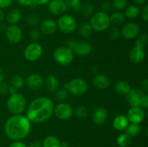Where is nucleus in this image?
<instances>
[{"label":"nucleus","instance_id":"nucleus-1","mask_svg":"<svg viewBox=\"0 0 148 147\" xmlns=\"http://www.w3.org/2000/svg\"><path fill=\"white\" fill-rule=\"evenodd\" d=\"M53 110V102L49 98L40 97L30 102L26 111V117L30 122H43L52 116Z\"/></svg>","mask_w":148,"mask_h":147},{"label":"nucleus","instance_id":"nucleus-2","mask_svg":"<svg viewBox=\"0 0 148 147\" xmlns=\"http://www.w3.org/2000/svg\"><path fill=\"white\" fill-rule=\"evenodd\" d=\"M31 125L26 116L14 115L7 120L4 125V132L10 139L21 141L30 133Z\"/></svg>","mask_w":148,"mask_h":147},{"label":"nucleus","instance_id":"nucleus-3","mask_svg":"<svg viewBox=\"0 0 148 147\" xmlns=\"http://www.w3.org/2000/svg\"><path fill=\"white\" fill-rule=\"evenodd\" d=\"M8 110L14 115H20L26 108V99L23 95L16 93L11 95L7 102Z\"/></svg>","mask_w":148,"mask_h":147},{"label":"nucleus","instance_id":"nucleus-4","mask_svg":"<svg viewBox=\"0 0 148 147\" xmlns=\"http://www.w3.org/2000/svg\"><path fill=\"white\" fill-rule=\"evenodd\" d=\"M90 24L92 30L98 32L105 31L111 25L109 15L104 12H98L92 16Z\"/></svg>","mask_w":148,"mask_h":147},{"label":"nucleus","instance_id":"nucleus-5","mask_svg":"<svg viewBox=\"0 0 148 147\" xmlns=\"http://www.w3.org/2000/svg\"><path fill=\"white\" fill-rule=\"evenodd\" d=\"M53 58L55 61L62 66L69 65L74 59L73 53L67 47H59L53 51Z\"/></svg>","mask_w":148,"mask_h":147},{"label":"nucleus","instance_id":"nucleus-6","mask_svg":"<svg viewBox=\"0 0 148 147\" xmlns=\"http://www.w3.org/2000/svg\"><path fill=\"white\" fill-rule=\"evenodd\" d=\"M64 88L75 96H79L88 90V84L84 79L80 78L72 79L69 83L64 84Z\"/></svg>","mask_w":148,"mask_h":147},{"label":"nucleus","instance_id":"nucleus-7","mask_svg":"<svg viewBox=\"0 0 148 147\" xmlns=\"http://www.w3.org/2000/svg\"><path fill=\"white\" fill-rule=\"evenodd\" d=\"M67 48H69L73 53L79 56H85L92 52V48L90 43L87 41H76L69 40L67 42Z\"/></svg>","mask_w":148,"mask_h":147},{"label":"nucleus","instance_id":"nucleus-8","mask_svg":"<svg viewBox=\"0 0 148 147\" xmlns=\"http://www.w3.org/2000/svg\"><path fill=\"white\" fill-rule=\"evenodd\" d=\"M57 27L64 33L70 34L77 28V22L73 17L68 14H62L58 20Z\"/></svg>","mask_w":148,"mask_h":147},{"label":"nucleus","instance_id":"nucleus-9","mask_svg":"<svg viewBox=\"0 0 148 147\" xmlns=\"http://www.w3.org/2000/svg\"><path fill=\"white\" fill-rule=\"evenodd\" d=\"M43 54V48L37 42L30 43L25 48L24 51V56L29 61H36L41 57Z\"/></svg>","mask_w":148,"mask_h":147},{"label":"nucleus","instance_id":"nucleus-10","mask_svg":"<svg viewBox=\"0 0 148 147\" xmlns=\"http://www.w3.org/2000/svg\"><path fill=\"white\" fill-rule=\"evenodd\" d=\"M7 40L11 43H18L23 37L21 28L17 24H10L5 30Z\"/></svg>","mask_w":148,"mask_h":147},{"label":"nucleus","instance_id":"nucleus-11","mask_svg":"<svg viewBox=\"0 0 148 147\" xmlns=\"http://www.w3.org/2000/svg\"><path fill=\"white\" fill-rule=\"evenodd\" d=\"M145 92L140 89H131L127 95V101L129 105L132 107H140V102L143 97L145 95Z\"/></svg>","mask_w":148,"mask_h":147},{"label":"nucleus","instance_id":"nucleus-12","mask_svg":"<svg viewBox=\"0 0 148 147\" xmlns=\"http://www.w3.org/2000/svg\"><path fill=\"white\" fill-rule=\"evenodd\" d=\"M53 112L56 118L60 120H67L70 118L73 113L72 108L66 103H59L56 105L53 110Z\"/></svg>","mask_w":148,"mask_h":147},{"label":"nucleus","instance_id":"nucleus-13","mask_svg":"<svg viewBox=\"0 0 148 147\" xmlns=\"http://www.w3.org/2000/svg\"><path fill=\"white\" fill-rule=\"evenodd\" d=\"M48 10L51 14L56 16L62 15L67 10L64 0H51L49 2Z\"/></svg>","mask_w":148,"mask_h":147},{"label":"nucleus","instance_id":"nucleus-14","mask_svg":"<svg viewBox=\"0 0 148 147\" xmlns=\"http://www.w3.org/2000/svg\"><path fill=\"white\" fill-rule=\"evenodd\" d=\"M127 118L132 123H141L145 118L144 110L140 107H132L128 111Z\"/></svg>","mask_w":148,"mask_h":147},{"label":"nucleus","instance_id":"nucleus-15","mask_svg":"<svg viewBox=\"0 0 148 147\" xmlns=\"http://www.w3.org/2000/svg\"><path fill=\"white\" fill-rule=\"evenodd\" d=\"M140 33V27L134 22H129L123 27L121 35L126 39H134L138 36Z\"/></svg>","mask_w":148,"mask_h":147},{"label":"nucleus","instance_id":"nucleus-16","mask_svg":"<svg viewBox=\"0 0 148 147\" xmlns=\"http://www.w3.org/2000/svg\"><path fill=\"white\" fill-rule=\"evenodd\" d=\"M26 84L29 89L32 90H38L43 84V79L40 75L37 74H32L27 76Z\"/></svg>","mask_w":148,"mask_h":147},{"label":"nucleus","instance_id":"nucleus-17","mask_svg":"<svg viewBox=\"0 0 148 147\" xmlns=\"http://www.w3.org/2000/svg\"><path fill=\"white\" fill-rule=\"evenodd\" d=\"M129 58L134 63H140L143 62L145 59V52L144 48L134 46L130 50L129 53Z\"/></svg>","mask_w":148,"mask_h":147},{"label":"nucleus","instance_id":"nucleus-18","mask_svg":"<svg viewBox=\"0 0 148 147\" xmlns=\"http://www.w3.org/2000/svg\"><path fill=\"white\" fill-rule=\"evenodd\" d=\"M108 118L107 110L103 107H98L94 110L92 112V120L96 125H101L106 121Z\"/></svg>","mask_w":148,"mask_h":147},{"label":"nucleus","instance_id":"nucleus-19","mask_svg":"<svg viewBox=\"0 0 148 147\" xmlns=\"http://www.w3.org/2000/svg\"><path fill=\"white\" fill-rule=\"evenodd\" d=\"M57 29V24L56 21L52 19H46L40 24V30L46 35L53 34Z\"/></svg>","mask_w":148,"mask_h":147},{"label":"nucleus","instance_id":"nucleus-20","mask_svg":"<svg viewBox=\"0 0 148 147\" xmlns=\"http://www.w3.org/2000/svg\"><path fill=\"white\" fill-rule=\"evenodd\" d=\"M129 124L130 121L127 117L124 115H117L113 121V127L119 131H123L126 130Z\"/></svg>","mask_w":148,"mask_h":147},{"label":"nucleus","instance_id":"nucleus-21","mask_svg":"<svg viewBox=\"0 0 148 147\" xmlns=\"http://www.w3.org/2000/svg\"><path fill=\"white\" fill-rule=\"evenodd\" d=\"M45 86L47 90L50 92H54L58 90L59 82L57 77L53 74H50L45 79Z\"/></svg>","mask_w":148,"mask_h":147},{"label":"nucleus","instance_id":"nucleus-22","mask_svg":"<svg viewBox=\"0 0 148 147\" xmlns=\"http://www.w3.org/2000/svg\"><path fill=\"white\" fill-rule=\"evenodd\" d=\"M95 86L98 89H106L110 84V80L106 76L103 74H96L92 79Z\"/></svg>","mask_w":148,"mask_h":147},{"label":"nucleus","instance_id":"nucleus-23","mask_svg":"<svg viewBox=\"0 0 148 147\" xmlns=\"http://www.w3.org/2000/svg\"><path fill=\"white\" fill-rule=\"evenodd\" d=\"M21 12L18 9H12L6 15V20L10 24H16L21 20Z\"/></svg>","mask_w":148,"mask_h":147},{"label":"nucleus","instance_id":"nucleus-24","mask_svg":"<svg viewBox=\"0 0 148 147\" xmlns=\"http://www.w3.org/2000/svg\"><path fill=\"white\" fill-rule=\"evenodd\" d=\"M131 85L125 81H119L116 83L115 86H114V89H115L116 92L121 95H127L131 90Z\"/></svg>","mask_w":148,"mask_h":147},{"label":"nucleus","instance_id":"nucleus-25","mask_svg":"<svg viewBox=\"0 0 148 147\" xmlns=\"http://www.w3.org/2000/svg\"><path fill=\"white\" fill-rule=\"evenodd\" d=\"M109 18L111 24L119 25V24H122L125 20V15L122 12H116L113 13L111 16H109Z\"/></svg>","mask_w":148,"mask_h":147},{"label":"nucleus","instance_id":"nucleus-26","mask_svg":"<svg viewBox=\"0 0 148 147\" xmlns=\"http://www.w3.org/2000/svg\"><path fill=\"white\" fill-rule=\"evenodd\" d=\"M140 13V8L137 5H130L127 7L124 15L129 19H135Z\"/></svg>","mask_w":148,"mask_h":147},{"label":"nucleus","instance_id":"nucleus-27","mask_svg":"<svg viewBox=\"0 0 148 147\" xmlns=\"http://www.w3.org/2000/svg\"><path fill=\"white\" fill-rule=\"evenodd\" d=\"M42 147H61V142L54 136H48L43 141Z\"/></svg>","mask_w":148,"mask_h":147},{"label":"nucleus","instance_id":"nucleus-28","mask_svg":"<svg viewBox=\"0 0 148 147\" xmlns=\"http://www.w3.org/2000/svg\"><path fill=\"white\" fill-rule=\"evenodd\" d=\"M92 28L88 22H83L79 27V33L82 37H88L92 34Z\"/></svg>","mask_w":148,"mask_h":147},{"label":"nucleus","instance_id":"nucleus-29","mask_svg":"<svg viewBox=\"0 0 148 147\" xmlns=\"http://www.w3.org/2000/svg\"><path fill=\"white\" fill-rule=\"evenodd\" d=\"M127 133H126L130 137H135L140 134L141 131V128L139 125V124L136 123H131L129 124L127 128H126Z\"/></svg>","mask_w":148,"mask_h":147},{"label":"nucleus","instance_id":"nucleus-30","mask_svg":"<svg viewBox=\"0 0 148 147\" xmlns=\"http://www.w3.org/2000/svg\"><path fill=\"white\" fill-rule=\"evenodd\" d=\"M116 142L120 147H127L131 144V137L127 133H121L117 137Z\"/></svg>","mask_w":148,"mask_h":147},{"label":"nucleus","instance_id":"nucleus-31","mask_svg":"<svg viewBox=\"0 0 148 147\" xmlns=\"http://www.w3.org/2000/svg\"><path fill=\"white\" fill-rule=\"evenodd\" d=\"M11 84L12 86L15 87L16 89H20V88L23 87L25 84V82L23 78L20 75L16 74L12 77L11 79Z\"/></svg>","mask_w":148,"mask_h":147},{"label":"nucleus","instance_id":"nucleus-32","mask_svg":"<svg viewBox=\"0 0 148 147\" xmlns=\"http://www.w3.org/2000/svg\"><path fill=\"white\" fill-rule=\"evenodd\" d=\"M93 10V6L90 3H85L83 4H81L79 12L83 16L88 17V16H90L92 14Z\"/></svg>","mask_w":148,"mask_h":147},{"label":"nucleus","instance_id":"nucleus-33","mask_svg":"<svg viewBox=\"0 0 148 147\" xmlns=\"http://www.w3.org/2000/svg\"><path fill=\"white\" fill-rule=\"evenodd\" d=\"M56 95H55V98L59 102H64L66 99H67L68 96H69V93L68 91L66 89L63 88V89H59V90L56 91Z\"/></svg>","mask_w":148,"mask_h":147},{"label":"nucleus","instance_id":"nucleus-34","mask_svg":"<svg viewBox=\"0 0 148 147\" xmlns=\"http://www.w3.org/2000/svg\"><path fill=\"white\" fill-rule=\"evenodd\" d=\"M147 35L146 34V33H141V34L138 36L137 40H136L135 46L142 48H144V47L145 46L146 43H147Z\"/></svg>","mask_w":148,"mask_h":147},{"label":"nucleus","instance_id":"nucleus-35","mask_svg":"<svg viewBox=\"0 0 148 147\" xmlns=\"http://www.w3.org/2000/svg\"><path fill=\"white\" fill-rule=\"evenodd\" d=\"M112 7L118 10H122L127 7L128 4V0H113Z\"/></svg>","mask_w":148,"mask_h":147},{"label":"nucleus","instance_id":"nucleus-36","mask_svg":"<svg viewBox=\"0 0 148 147\" xmlns=\"http://www.w3.org/2000/svg\"><path fill=\"white\" fill-rule=\"evenodd\" d=\"M75 114L77 118H85L88 116V111L87 108L84 106H79L76 108L75 110Z\"/></svg>","mask_w":148,"mask_h":147},{"label":"nucleus","instance_id":"nucleus-37","mask_svg":"<svg viewBox=\"0 0 148 147\" xmlns=\"http://www.w3.org/2000/svg\"><path fill=\"white\" fill-rule=\"evenodd\" d=\"M40 21V18H39L38 16L36 14H29L27 17V22L29 24L33 26L37 25L39 23Z\"/></svg>","mask_w":148,"mask_h":147},{"label":"nucleus","instance_id":"nucleus-38","mask_svg":"<svg viewBox=\"0 0 148 147\" xmlns=\"http://www.w3.org/2000/svg\"><path fill=\"white\" fill-rule=\"evenodd\" d=\"M109 35L112 40H116L120 36V30L118 27H113L111 29L109 33Z\"/></svg>","mask_w":148,"mask_h":147},{"label":"nucleus","instance_id":"nucleus-39","mask_svg":"<svg viewBox=\"0 0 148 147\" xmlns=\"http://www.w3.org/2000/svg\"><path fill=\"white\" fill-rule=\"evenodd\" d=\"M30 38L34 42H36L40 37V32L37 29H33L30 32Z\"/></svg>","mask_w":148,"mask_h":147},{"label":"nucleus","instance_id":"nucleus-40","mask_svg":"<svg viewBox=\"0 0 148 147\" xmlns=\"http://www.w3.org/2000/svg\"><path fill=\"white\" fill-rule=\"evenodd\" d=\"M17 1L20 5L23 6V7H33L36 5L33 0H17Z\"/></svg>","mask_w":148,"mask_h":147},{"label":"nucleus","instance_id":"nucleus-41","mask_svg":"<svg viewBox=\"0 0 148 147\" xmlns=\"http://www.w3.org/2000/svg\"><path fill=\"white\" fill-rule=\"evenodd\" d=\"M64 1L67 8L69 7V8L73 9L74 7L80 4V0H64Z\"/></svg>","mask_w":148,"mask_h":147},{"label":"nucleus","instance_id":"nucleus-42","mask_svg":"<svg viewBox=\"0 0 148 147\" xmlns=\"http://www.w3.org/2000/svg\"><path fill=\"white\" fill-rule=\"evenodd\" d=\"M9 85L7 84V83L4 82H0V94L1 95H6L7 93H8L9 90Z\"/></svg>","mask_w":148,"mask_h":147},{"label":"nucleus","instance_id":"nucleus-43","mask_svg":"<svg viewBox=\"0 0 148 147\" xmlns=\"http://www.w3.org/2000/svg\"><path fill=\"white\" fill-rule=\"evenodd\" d=\"M112 7H113L111 3L108 2V1H104V2H103L101 5V10H102V12H104L110 11V10L112 9Z\"/></svg>","mask_w":148,"mask_h":147},{"label":"nucleus","instance_id":"nucleus-44","mask_svg":"<svg viewBox=\"0 0 148 147\" xmlns=\"http://www.w3.org/2000/svg\"><path fill=\"white\" fill-rule=\"evenodd\" d=\"M13 0H0V9H6L10 7L12 4Z\"/></svg>","mask_w":148,"mask_h":147},{"label":"nucleus","instance_id":"nucleus-45","mask_svg":"<svg viewBox=\"0 0 148 147\" xmlns=\"http://www.w3.org/2000/svg\"><path fill=\"white\" fill-rule=\"evenodd\" d=\"M140 108H143V109H147L148 107V95H145L143 97V99L141 100L140 102Z\"/></svg>","mask_w":148,"mask_h":147},{"label":"nucleus","instance_id":"nucleus-46","mask_svg":"<svg viewBox=\"0 0 148 147\" xmlns=\"http://www.w3.org/2000/svg\"><path fill=\"white\" fill-rule=\"evenodd\" d=\"M141 16L142 18L145 20V22L148 21V5H145L144 7V8L142 10V13H141Z\"/></svg>","mask_w":148,"mask_h":147},{"label":"nucleus","instance_id":"nucleus-47","mask_svg":"<svg viewBox=\"0 0 148 147\" xmlns=\"http://www.w3.org/2000/svg\"><path fill=\"white\" fill-rule=\"evenodd\" d=\"M10 147H27L25 143L22 142L20 141H15L12 144H10Z\"/></svg>","mask_w":148,"mask_h":147},{"label":"nucleus","instance_id":"nucleus-48","mask_svg":"<svg viewBox=\"0 0 148 147\" xmlns=\"http://www.w3.org/2000/svg\"><path fill=\"white\" fill-rule=\"evenodd\" d=\"M28 147H42V144L39 141L35 140L30 143Z\"/></svg>","mask_w":148,"mask_h":147},{"label":"nucleus","instance_id":"nucleus-49","mask_svg":"<svg viewBox=\"0 0 148 147\" xmlns=\"http://www.w3.org/2000/svg\"><path fill=\"white\" fill-rule=\"evenodd\" d=\"M34 1V2L36 3V5H45V4H49V1H51V0H33Z\"/></svg>","mask_w":148,"mask_h":147},{"label":"nucleus","instance_id":"nucleus-50","mask_svg":"<svg viewBox=\"0 0 148 147\" xmlns=\"http://www.w3.org/2000/svg\"><path fill=\"white\" fill-rule=\"evenodd\" d=\"M142 87L145 92H148V80L147 79H145L142 82Z\"/></svg>","mask_w":148,"mask_h":147},{"label":"nucleus","instance_id":"nucleus-51","mask_svg":"<svg viewBox=\"0 0 148 147\" xmlns=\"http://www.w3.org/2000/svg\"><path fill=\"white\" fill-rule=\"evenodd\" d=\"M4 77H5V74H4V71L0 67V82H3Z\"/></svg>","mask_w":148,"mask_h":147},{"label":"nucleus","instance_id":"nucleus-52","mask_svg":"<svg viewBox=\"0 0 148 147\" xmlns=\"http://www.w3.org/2000/svg\"><path fill=\"white\" fill-rule=\"evenodd\" d=\"M146 1L147 0H133L134 4H137V5H143L146 2Z\"/></svg>","mask_w":148,"mask_h":147},{"label":"nucleus","instance_id":"nucleus-53","mask_svg":"<svg viewBox=\"0 0 148 147\" xmlns=\"http://www.w3.org/2000/svg\"><path fill=\"white\" fill-rule=\"evenodd\" d=\"M8 92H10L11 95H13V94L16 93L17 92V89H16L15 87H14V86H11L9 87V90H8Z\"/></svg>","mask_w":148,"mask_h":147},{"label":"nucleus","instance_id":"nucleus-54","mask_svg":"<svg viewBox=\"0 0 148 147\" xmlns=\"http://www.w3.org/2000/svg\"><path fill=\"white\" fill-rule=\"evenodd\" d=\"M4 18H5V14L4 12H3V10L1 9H0V22L4 21Z\"/></svg>","mask_w":148,"mask_h":147},{"label":"nucleus","instance_id":"nucleus-55","mask_svg":"<svg viewBox=\"0 0 148 147\" xmlns=\"http://www.w3.org/2000/svg\"><path fill=\"white\" fill-rule=\"evenodd\" d=\"M6 29H7V26L5 25V24H1V25H0V30H6Z\"/></svg>","mask_w":148,"mask_h":147},{"label":"nucleus","instance_id":"nucleus-56","mask_svg":"<svg viewBox=\"0 0 148 147\" xmlns=\"http://www.w3.org/2000/svg\"><path fill=\"white\" fill-rule=\"evenodd\" d=\"M64 147H69V146H64Z\"/></svg>","mask_w":148,"mask_h":147}]
</instances>
